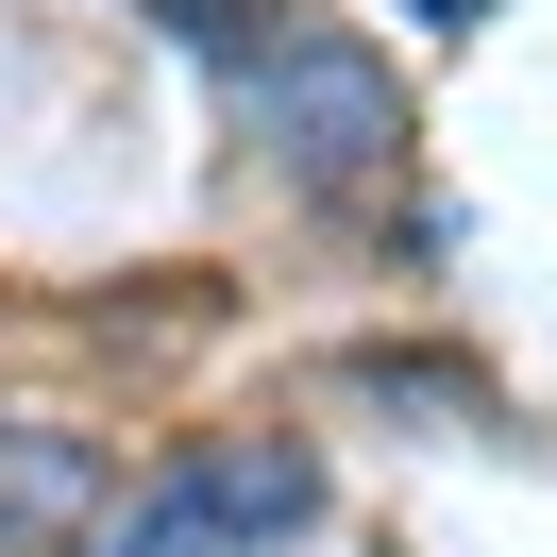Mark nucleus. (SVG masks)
<instances>
[{
  "instance_id": "nucleus-4",
  "label": "nucleus",
  "mask_w": 557,
  "mask_h": 557,
  "mask_svg": "<svg viewBox=\"0 0 557 557\" xmlns=\"http://www.w3.org/2000/svg\"><path fill=\"white\" fill-rule=\"evenodd\" d=\"M406 17H490V0H406Z\"/></svg>"
},
{
  "instance_id": "nucleus-2",
  "label": "nucleus",
  "mask_w": 557,
  "mask_h": 557,
  "mask_svg": "<svg viewBox=\"0 0 557 557\" xmlns=\"http://www.w3.org/2000/svg\"><path fill=\"white\" fill-rule=\"evenodd\" d=\"M287 523H321V456L305 440H186L136 473L119 557H271Z\"/></svg>"
},
{
  "instance_id": "nucleus-3",
  "label": "nucleus",
  "mask_w": 557,
  "mask_h": 557,
  "mask_svg": "<svg viewBox=\"0 0 557 557\" xmlns=\"http://www.w3.org/2000/svg\"><path fill=\"white\" fill-rule=\"evenodd\" d=\"M102 523V456L69 422H0V557H85Z\"/></svg>"
},
{
  "instance_id": "nucleus-1",
  "label": "nucleus",
  "mask_w": 557,
  "mask_h": 557,
  "mask_svg": "<svg viewBox=\"0 0 557 557\" xmlns=\"http://www.w3.org/2000/svg\"><path fill=\"white\" fill-rule=\"evenodd\" d=\"M220 85H237L253 170H287L305 203H338V186L406 170V85H388V51L338 35V17H305V0H271L253 35L220 51Z\"/></svg>"
}]
</instances>
